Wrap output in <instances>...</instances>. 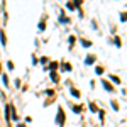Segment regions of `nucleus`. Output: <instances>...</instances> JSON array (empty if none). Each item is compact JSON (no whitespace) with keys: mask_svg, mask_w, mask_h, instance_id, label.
Segmentation results:
<instances>
[{"mask_svg":"<svg viewBox=\"0 0 127 127\" xmlns=\"http://www.w3.org/2000/svg\"><path fill=\"white\" fill-rule=\"evenodd\" d=\"M56 122H58L59 127L64 126V110H63V107L58 108V117H56Z\"/></svg>","mask_w":127,"mask_h":127,"instance_id":"f257e3e1","label":"nucleus"},{"mask_svg":"<svg viewBox=\"0 0 127 127\" xmlns=\"http://www.w3.org/2000/svg\"><path fill=\"white\" fill-rule=\"evenodd\" d=\"M49 76H51V80H53L54 83H59V75L56 71H49Z\"/></svg>","mask_w":127,"mask_h":127,"instance_id":"f03ea898","label":"nucleus"},{"mask_svg":"<svg viewBox=\"0 0 127 127\" xmlns=\"http://www.w3.org/2000/svg\"><path fill=\"white\" fill-rule=\"evenodd\" d=\"M103 87H105V90H107V92H114V90H115V88L110 85V81H107V80L103 81Z\"/></svg>","mask_w":127,"mask_h":127,"instance_id":"7ed1b4c3","label":"nucleus"},{"mask_svg":"<svg viewBox=\"0 0 127 127\" xmlns=\"http://www.w3.org/2000/svg\"><path fill=\"white\" fill-rule=\"evenodd\" d=\"M85 63H87V64H93V63H95V56H93V54H90V56H87V59H85Z\"/></svg>","mask_w":127,"mask_h":127,"instance_id":"20e7f679","label":"nucleus"},{"mask_svg":"<svg viewBox=\"0 0 127 127\" xmlns=\"http://www.w3.org/2000/svg\"><path fill=\"white\" fill-rule=\"evenodd\" d=\"M0 41H2V44H3V46L7 44V37H5V32H3V31L0 32Z\"/></svg>","mask_w":127,"mask_h":127,"instance_id":"39448f33","label":"nucleus"},{"mask_svg":"<svg viewBox=\"0 0 127 127\" xmlns=\"http://www.w3.org/2000/svg\"><path fill=\"white\" fill-rule=\"evenodd\" d=\"M69 92H71V95H73V97H76V98L80 97V92L76 90V88H69Z\"/></svg>","mask_w":127,"mask_h":127,"instance_id":"423d86ee","label":"nucleus"},{"mask_svg":"<svg viewBox=\"0 0 127 127\" xmlns=\"http://www.w3.org/2000/svg\"><path fill=\"white\" fill-rule=\"evenodd\" d=\"M81 44H83L85 48H90V46H92V41H88V39H81Z\"/></svg>","mask_w":127,"mask_h":127,"instance_id":"0eeeda50","label":"nucleus"},{"mask_svg":"<svg viewBox=\"0 0 127 127\" xmlns=\"http://www.w3.org/2000/svg\"><path fill=\"white\" fill-rule=\"evenodd\" d=\"M66 7H68L69 10H75V9H76V5H75V3H73V2H71V0H69L68 3H66Z\"/></svg>","mask_w":127,"mask_h":127,"instance_id":"6e6552de","label":"nucleus"},{"mask_svg":"<svg viewBox=\"0 0 127 127\" xmlns=\"http://www.w3.org/2000/svg\"><path fill=\"white\" fill-rule=\"evenodd\" d=\"M56 68H58V63H56V61H53V63L49 64V69H51V71H54Z\"/></svg>","mask_w":127,"mask_h":127,"instance_id":"1a4fd4ad","label":"nucleus"},{"mask_svg":"<svg viewBox=\"0 0 127 127\" xmlns=\"http://www.w3.org/2000/svg\"><path fill=\"white\" fill-rule=\"evenodd\" d=\"M120 20H122V22H127V12H122V14H120Z\"/></svg>","mask_w":127,"mask_h":127,"instance_id":"9d476101","label":"nucleus"},{"mask_svg":"<svg viewBox=\"0 0 127 127\" xmlns=\"http://www.w3.org/2000/svg\"><path fill=\"white\" fill-rule=\"evenodd\" d=\"M39 29H41V31L46 29V20H41V22H39Z\"/></svg>","mask_w":127,"mask_h":127,"instance_id":"9b49d317","label":"nucleus"},{"mask_svg":"<svg viewBox=\"0 0 127 127\" xmlns=\"http://www.w3.org/2000/svg\"><path fill=\"white\" fill-rule=\"evenodd\" d=\"M110 80H112L114 83H120V78H119V76H112V75H110Z\"/></svg>","mask_w":127,"mask_h":127,"instance_id":"f8f14e48","label":"nucleus"},{"mask_svg":"<svg viewBox=\"0 0 127 127\" xmlns=\"http://www.w3.org/2000/svg\"><path fill=\"white\" fill-rule=\"evenodd\" d=\"M90 110H92V112H98V108H97L95 103H90Z\"/></svg>","mask_w":127,"mask_h":127,"instance_id":"ddd939ff","label":"nucleus"},{"mask_svg":"<svg viewBox=\"0 0 127 127\" xmlns=\"http://www.w3.org/2000/svg\"><path fill=\"white\" fill-rule=\"evenodd\" d=\"M95 71H97V75H102V73H103V68H102V66H97Z\"/></svg>","mask_w":127,"mask_h":127,"instance_id":"4468645a","label":"nucleus"},{"mask_svg":"<svg viewBox=\"0 0 127 127\" xmlns=\"http://www.w3.org/2000/svg\"><path fill=\"white\" fill-rule=\"evenodd\" d=\"M73 110H75L76 114H80V112H81V105H75V107H73Z\"/></svg>","mask_w":127,"mask_h":127,"instance_id":"2eb2a0df","label":"nucleus"},{"mask_svg":"<svg viewBox=\"0 0 127 127\" xmlns=\"http://www.w3.org/2000/svg\"><path fill=\"white\" fill-rule=\"evenodd\" d=\"M63 68L66 69V71H69V69H71V64H68V63H64V64H63Z\"/></svg>","mask_w":127,"mask_h":127,"instance_id":"dca6fc26","label":"nucleus"},{"mask_svg":"<svg viewBox=\"0 0 127 127\" xmlns=\"http://www.w3.org/2000/svg\"><path fill=\"white\" fill-rule=\"evenodd\" d=\"M3 85H9V76L7 75H3Z\"/></svg>","mask_w":127,"mask_h":127,"instance_id":"f3484780","label":"nucleus"},{"mask_svg":"<svg viewBox=\"0 0 127 127\" xmlns=\"http://www.w3.org/2000/svg\"><path fill=\"white\" fill-rule=\"evenodd\" d=\"M61 22H63V24H68V22H69V19H66V17L63 15V17H61Z\"/></svg>","mask_w":127,"mask_h":127,"instance_id":"a211bd4d","label":"nucleus"},{"mask_svg":"<svg viewBox=\"0 0 127 127\" xmlns=\"http://www.w3.org/2000/svg\"><path fill=\"white\" fill-rule=\"evenodd\" d=\"M115 44H117V48H120V44H122L120 42V37H115Z\"/></svg>","mask_w":127,"mask_h":127,"instance_id":"6ab92c4d","label":"nucleus"},{"mask_svg":"<svg viewBox=\"0 0 127 127\" xmlns=\"http://www.w3.org/2000/svg\"><path fill=\"white\" fill-rule=\"evenodd\" d=\"M48 59L49 58H46V56H44V58H41V63H42V64H46V63H48Z\"/></svg>","mask_w":127,"mask_h":127,"instance_id":"aec40b11","label":"nucleus"},{"mask_svg":"<svg viewBox=\"0 0 127 127\" xmlns=\"http://www.w3.org/2000/svg\"><path fill=\"white\" fill-rule=\"evenodd\" d=\"M112 107L115 108V110H119V103H117V102H112Z\"/></svg>","mask_w":127,"mask_h":127,"instance_id":"412c9836","label":"nucleus"},{"mask_svg":"<svg viewBox=\"0 0 127 127\" xmlns=\"http://www.w3.org/2000/svg\"><path fill=\"white\" fill-rule=\"evenodd\" d=\"M75 41H76V39H75V37H73V36H71V37H69V44H71V46H73V44H75Z\"/></svg>","mask_w":127,"mask_h":127,"instance_id":"4be33fe9","label":"nucleus"},{"mask_svg":"<svg viewBox=\"0 0 127 127\" xmlns=\"http://www.w3.org/2000/svg\"><path fill=\"white\" fill-rule=\"evenodd\" d=\"M7 66H9V69H12V68H14V63H12V61H9V63H7Z\"/></svg>","mask_w":127,"mask_h":127,"instance_id":"5701e85b","label":"nucleus"},{"mask_svg":"<svg viewBox=\"0 0 127 127\" xmlns=\"http://www.w3.org/2000/svg\"><path fill=\"white\" fill-rule=\"evenodd\" d=\"M0 75H2V63H0Z\"/></svg>","mask_w":127,"mask_h":127,"instance_id":"b1692460","label":"nucleus"}]
</instances>
